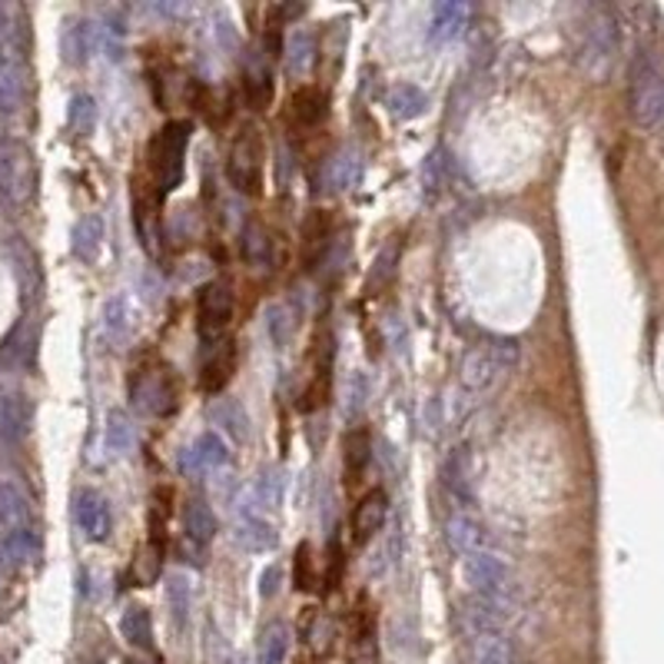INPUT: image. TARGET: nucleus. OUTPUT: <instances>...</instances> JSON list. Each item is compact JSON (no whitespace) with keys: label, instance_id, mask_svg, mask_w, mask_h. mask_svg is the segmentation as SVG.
<instances>
[{"label":"nucleus","instance_id":"obj_46","mask_svg":"<svg viewBox=\"0 0 664 664\" xmlns=\"http://www.w3.org/2000/svg\"><path fill=\"white\" fill-rule=\"evenodd\" d=\"M4 571H8V565H0V585H4Z\"/></svg>","mask_w":664,"mask_h":664},{"label":"nucleus","instance_id":"obj_43","mask_svg":"<svg viewBox=\"0 0 664 664\" xmlns=\"http://www.w3.org/2000/svg\"><path fill=\"white\" fill-rule=\"evenodd\" d=\"M442 160H445V153L435 150V153L426 160V167H422V180H426V189H429V193H435V189L442 186V167H445Z\"/></svg>","mask_w":664,"mask_h":664},{"label":"nucleus","instance_id":"obj_29","mask_svg":"<svg viewBox=\"0 0 664 664\" xmlns=\"http://www.w3.org/2000/svg\"><path fill=\"white\" fill-rule=\"evenodd\" d=\"M167 608H170V622L173 628H186L189 622V608H193V585L186 571H170L167 575Z\"/></svg>","mask_w":664,"mask_h":664},{"label":"nucleus","instance_id":"obj_2","mask_svg":"<svg viewBox=\"0 0 664 664\" xmlns=\"http://www.w3.org/2000/svg\"><path fill=\"white\" fill-rule=\"evenodd\" d=\"M628 103H631V116L644 130H664V66L648 50H641L631 63Z\"/></svg>","mask_w":664,"mask_h":664},{"label":"nucleus","instance_id":"obj_26","mask_svg":"<svg viewBox=\"0 0 664 664\" xmlns=\"http://www.w3.org/2000/svg\"><path fill=\"white\" fill-rule=\"evenodd\" d=\"M385 107L395 120H416L429 110V97L416 84H395L385 94Z\"/></svg>","mask_w":664,"mask_h":664},{"label":"nucleus","instance_id":"obj_37","mask_svg":"<svg viewBox=\"0 0 664 664\" xmlns=\"http://www.w3.org/2000/svg\"><path fill=\"white\" fill-rule=\"evenodd\" d=\"M90 44H94V30L84 27V21H66L63 24L60 47H63L66 63H84L87 53H90Z\"/></svg>","mask_w":664,"mask_h":664},{"label":"nucleus","instance_id":"obj_8","mask_svg":"<svg viewBox=\"0 0 664 664\" xmlns=\"http://www.w3.org/2000/svg\"><path fill=\"white\" fill-rule=\"evenodd\" d=\"M233 290L223 280H213L199 290L196 299V332L204 349H217L220 343H226V329L233 322Z\"/></svg>","mask_w":664,"mask_h":664},{"label":"nucleus","instance_id":"obj_14","mask_svg":"<svg viewBox=\"0 0 664 664\" xmlns=\"http://www.w3.org/2000/svg\"><path fill=\"white\" fill-rule=\"evenodd\" d=\"M385 515H389V495L382 489H372L366 492L356 508H353V518H349V531H353V542L356 545H366L376 539V531H382L385 525Z\"/></svg>","mask_w":664,"mask_h":664},{"label":"nucleus","instance_id":"obj_27","mask_svg":"<svg viewBox=\"0 0 664 664\" xmlns=\"http://www.w3.org/2000/svg\"><path fill=\"white\" fill-rule=\"evenodd\" d=\"M239 256H243L246 266H253V270H256V266H270L273 262V236H270V230H266L262 223H256V220H249L243 236H239Z\"/></svg>","mask_w":664,"mask_h":664},{"label":"nucleus","instance_id":"obj_3","mask_svg":"<svg viewBox=\"0 0 664 664\" xmlns=\"http://www.w3.org/2000/svg\"><path fill=\"white\" fill-rule=\"evenodd\" d=\"M618 57V24L608 11H591L585 27H581V44H578V63L581 71L594 81H605L612 63Z\"/></svg>","mask_w":664,"mask_h":664},{"label":"nucleus","instance_id":"obj_38","mask_svg":"<svg viewBox=\"0 0 664 664\" xmlns=\"http://www.w3.org/2000/svg\"><path fill=\"white\" fill-rule=\"evenodd\" d=\"M213 422L223 426L236 442L249 439V416H246V409L236 403V398H223V403L213 409Z\"/></svg>","mask_w":664,"mask_h":664},{"label":"nucleus","instance_id":"obj_20","mask_svg":"<svg viewBox=\"0 0 664 664\" xmlns=\"http://www.w3.org/2000/svg\"><path fill=\"white\" fill-rule=\"evenodd\" d=\"M270 57H256L246 63L243 71V94H246V103L253 110H266L273 103V94H276V84H273V71H270Z\"/></svg>","mask_w":664,"mask_h":664},{"label":"nucleus","instance_id":"obj_47","mask_svg":"<svg viewBox=\"0 0 664 664\" xmlns=\"http://www.w3.org/2000/svg\"><path fill=\"white\" fill-rule=\"evenodd\" d=\"M126 664H144V661H126Z\"/></svg>","mask_w":664,"mask_h":664},{"label":"nucleus","instance_id":"obj_28","mask_svg":"<svg viewBox=\"0 0 664 664\" xmlns=\"http://www.w3.org/2000/svg\"><path fill=\"white\" fill-rule=\"evenodd\" d=\"M233 376V346L220 343L217 349H207V362L199 369V389L204 392H220Z\"/></svg>","mask_w":664,"mask_h":664},{"label":"nucleus","instance_id":"obj_21","mask_svg":"<svg viewBox=\"0 0 664 664\" xmlns=\"http://www.w3.org/2000/svg\"><path fill=\"white\" fill-rule=\"evenodd\" d=\"M325 113H329V97H325V90H319V87H299L293 97H290V120L296 123V126H303V130H312V126H319L322 120H325Z\"/></svg>","mask_w":664,"mask_h":664},{"label":"nucleus","instance_id":"obj_16","mask_svg":"<svg viewBox=\"0 0 664 664\" xmlns=\"http://www.w3.org/2000/svg\"><path fill=\"white\" fill-rule=\"evenodd\" d=\"M472 17V8L462 4V0H442V4L432 8V24H429V40L439 44H452L465 34Z\"/></svg>","mask_w":664,"mask_h":664},{"label":"nucleus","instance_id":"obj_15","mask_svg":"<svg viewBox=\"0 0 664 664\" xmlns=\"http://www.w3.org/2000/svg\"><path fill=\"white\" fill-rule=\"evenodd\" d=\"M183 531H186V542L199 555H204L207 545L217 536V515H213V505L207 499H199V495L186 499V505H183Z\"/></svg>","mask_w":664,"mask_h":664},{"label":"nucleus","instance_id":"obj_5","mask_svg":"<svg viewBox=\"0 0 664 664\" xmlns=\"http://www.w3.org/2000/svg\"><path fill=\"white\" fill-rule=\"evenodd\" d=\"M130 398H133V406H140L150 416H160V419L173 416L180 406V389H176L170 366L167 362H147L140 369H133Z\"/></svg>","mask_w":664,"mask_h":664},{"label":"nucleus","instance_id":"obj_1","mask_svg":"<svg viewBox=\"0 0 664 664\" xmlns=\"http://www.w3.org/2000/svg\"><path fill=\"white\" fill-rule=\"evenodd\" d=\"M193 137V123L189 120H170L147 150L150 157V176H153V199H163L183 183V167H186V147Z\"/></svg>","mask_w":664,"mask_h":664},{"label":"nucleus","instance_id":"obj_19","mask_svg":"<svg viewBox=\"0 0 664 664\" xmlns=\"http://www.w3.org/2000/svg\"><path fill=\"white\" fill-rule=\"evenodd\" d=\"M445 542L455 555L469 558V555H479L485 552V528L472 518V515H452L448 525H445Z\"/></svg>","mask_w":664,"mask_h":664},{"label":"nucleus","instance_id":"obj_13","mask_svg":"<svg viewBox=\"0 0 664 664\" xmlns=\"http://www.w3.org/2000/svg\"><path fill=\"white\" fill-rule=\"evenodd\" d=\"M226 462H230V445H226L223 435H217V432L196 435L193 445L183 452V469H186L189 476H210V472L223 469Z\"/></svg>","mask_w":664,"mask_h":664},{"label":"nucleus","instance_id":"obj_48","mask_svg":"<svg viewBox=\"0 0 664 664\" xmlns=\"http://www.w3.org/2000/svg\"><path fill=\"white\" fill-rule=\"evenodd\" d=\"M0 664H8V661H4V657H0Z\"/></svg>","mask_w":664,"mask_h":664},{"label":"nucleus","instance_id":"obj_11","mask_svg":"<svg viewBox=\"0 0 664 664\" xmlns=\"http://www.w3.org/2000/svg\"><path fill=\"white\" fill-rule=\"evenodd\" d=\"M30 100V74L17 50H0V113H17Z\"/></svg>","mask_w":664,"mask_h":664},{"label":"nucleus","instance_id":"obj_4","mask_svg":"<svg viewBox=\"0 0 664 664\" xmlns=\"http://www.w3.org/2000/svg\"><path fill=\"white\" fill-rule=\"evenodd\" d=\"M515 362H518V346L512 340L482 343L472 353H465L462 369H458V382L469 392H485L492 382L508 376L515 369Z\"/></svg>","mask_w":664,"mask_h":664},{"label":"nucleus","instance_id":"obj_18","mask_svg":"<svg viewBox=\"0 0 664 664\" xmlns=\"http://www.w3.org/2000/svg\"><path fill=\"white\" fill-rule=\"evenodd\" d=\"M236 542L253 552V555H262L276 549V528L266 521L259 512H253L249 505H239V521H236Z\"/></svg>","mask_w":664,"mask_h":664},{"label":"nucleus","instance_id":"obj_24","mask_svg":"<svg viewBox=\"0 0 664 664\" xmlns=\"http://www.w3.org/2000/svg\"><path fill=\"white\" fill-rule=\"evenodd\" d=\"M369 452H372V439H369V432L362 426H356V429H349L343 435V465H346V485L349 489L369 469Z\"/></svg>","mask_w":664,"mask_h":664},{"label":"nucleus","instance_id":"obj_35","mask_svg":"<svg viewBox=\"0 0 664 664\" xmlns=\"http://www.w3.org/2000/svg\"><path fill=\"white\" fill-rule=\"evenodd\" d=\"M290 641V628L283 622H270L259 631V664H286Z\"/></svg>","mask_w":664,"mask_h":664},{"label":"nucleus","instance_id":"obj_36","mask_svg":"<svg viewBox=\"0 0 664 664\" xmlns=\"http://www.w3.org/2000/svg\"><path fill=\"white\" fill-rule=\"evenodd\" d=\"M469 476H472V469H469V455H465V448L448 452V458L442 465V482L455 499H469Z\"/></svg>","mask_w":664,"mask_h":664},{"label":"nucleus","instance_id":"obj_10","mask_svg":"<svg viewBox=\"0 0 664 664\" xmlns=\"http://www.w3.org/2000/svg\"><path fill=\"white\" fill-rule=\"evenodd\" d=\"M0 528L24 531L34 528V502L24 479L0 462Z\"/></svg>","mask_w":664,"mask_h":664},{"label":"nucleus","instance_id":"obj_32","mask_svg":"<svg viewBox=\"0 0 664 664\" xmlns=\"http://www.w3.org/2000/svg\"><path fill=\"white\" fill-rule=\"evenodd\" d=\"M283 495H286V476L276 469V465H266V469L256 476V482H253V489H249V499H253V512H256V505H262V508H280L283 505Z\"/></svg>","mask_w":664,"mask_h":664},{"label":"nucleus","instance_id":"obj_34","mask_svg":"<svg viewBox=\"0 0 664 664\" xmlns=\"http://www.w3.org/2000/svg\"><path fill=\"white\" fill-rule=\"evenodd\" d=\"M133 448H137V429H133V419L123 409H113L107 416V452L113 458H120V455H130Z\"/></svg>","mask_w":664,"mask_h":664},{"label":"nucleus","instance_id":"obj_9","mask_svg":"<svg viewBox=\"0 0 664 664\" xmlns=\"http://www.w3.org/2000/svg\"><path fill=\"white\" fill-rule=\"evenodd\" d=\"M462 575L469 581V588L476 591V598H485V602H499V605H512L515 594V578L512 568L502 555L495 552H479L469 555L462 562Z\"/></svg>","mask_w":664,"mask_h":664},{"label":"nucleus","instance_id":"obj_25","mask_svg":"<svg viewBox=\"0 0 664 664\" xmlns=\"http://www.w3.org/2000/svg\"><path fill=\"white\" fill-rule=\"evenodd\" d=\"M103 236H107V226H103V217L100 213H87L84 220H77L74 226V236H71V249L81 262H97L100 249H103Z\"/></svg>","mask_w":664,"mask_h":664},{"label":"nucleus","instance_id":"obj_17","mask_svg":"<svg viewBox=\"0 0 664 664\" xmlns=\"http://www.w3.org/2000/svg\"><path fill=\"white\" fill-rule=\"evenodd\" d=\"M30 403L21 392H0V442L17 445L30 432Z\"/></svg>","mask_w":664,"mask_h":664},{"label":"nucleus","instance_id":"obj_41","mask_svg":"<svg viewBox=\"0 0 664 664\" xmlns=\"http://www.w3.org/2000/svg\"><path fill=\"white\" fill-rule=\"evenodd\" d=\"M366 398H369V379L362 372H353L349 382H346V406H343V416L346 419H356L362 409H366Z\"/></svg>","mask_w":664,"mask_h":664},{"label":"nucleus","instance_id":"obj_39","mask_svg":"<svg viewBox=\"0 0 664 664\" xmlns=\"http://www.w3.org/2000/svg\"><path fill=\"white\" fill-rule=\"evenodd\" d=\"M66 123H71V133H77V137H90L97 123V103L87 94H77L71 100V110H66Z\"/></svg>","mask_w":664,"mask_h":664},{"label":"nucleus","instance_id":"obj_23","mask_svg":"<svg viewBox=\"0 0 664 664\" xmlns=\"http://www.w3.org/2000/svg\"><path fill=\"white\" fill-rule=\"evenodd\" d=\"M100 332H103V340L113 343V346H123L130 340V332H133V309H130V299L126 296H110L103 303V319H100Z\"/></svg>","mask_w":664,"mask_h":664},{"label":"nucleus","instance_id":"obj_12","mask_svg":"<svg viewBox=\"0 0 664 664\" xmlns=\"http://www.w3.org/2000/svg\"><path fill=\"white\" fill-rule=\"evenodd\" d=\"M74 518H77L87 542H107L110 539L113 518H110V505H107V499L100 492L81 489L74 495Z\"/></svg>","mask_w":664,"mask_h":664},{"label":"nucleus","instance_id":"obj_44","mask_svg":"<svg viewBox=\"0 0 664 664\" xmlns=\"http://www.w3.org/2000/svg\"><path fill=\"white\" fill-rule=\"evenodd\" d=\"M343 581V549L340 542L329 545V568H325V588H340Z\"/></svg>","mask_w":664,"mask_h":664},{"label":"nucleus","instance_id":"obj_6","mask_svg":"<svg viewBox=\"0 0 664 664\" xmlns=\"http://www.w3.org/2000/svg\"><path fill=\"white\" fill-rule=\"evenodd\" d=\"M37 186V167L21 140H0V207H24Z\"/></svg>","mask_w":664,"mask_h":664},{"label":"nucleus","instance_id":"obj_33","mask_svg":"<svg viewBox=\"0 0 664 664\" xmlns=\"http://www.w3.org/2000/svg\"><path fill=\"white\" fill-rule=\"evenodd\" d=\"M472 664H515V648L502 631H482L472 638Z\"/></svg>","mask_w":664,"mask_h":664},{"label":"nucleus","instance_id":"obj_22","mask_svg":"<svg viewBox=\"0 0 664 664\" xmlns=\"http://www.w3.org/2000/svg\"><path fill=\"white\" fill-rule=\"evenodd\" d=\"M359 173H362V153H359L356 147H343L336 157L325 163L322 183H325V189H332V193H343V189L356 186Z\"/></svg>","mask_w":664,"mask_h":664},{"label":"nucleus","instance_id":"obj_45","mask_svg":"<svg viewBox=\"0 0 664 664\" xmlns=\"http://www.w3.org/2000/svg\"><path fill=\"white\" fill-rule=\"evenodd\" d=\"M276 581H280V565H270V568L262 571V578H259V594L262 598H273L276 588H280Z\"/></svg>","mask_w":664,"mask_h":664},{"label":"nucleus","instance_id":"obj_42","mask_svg":"<svg viewBox=\"0 0 664 664\" xmlns=\"http://www.w3.org/2000/svg\"><path fill=\"white\" fill-rule=\"evenodd\" d=\"M293 329H296V319H293V309L286 303H276L270 309V332H273V343L276 346H286L293 340Z\"/></svg>","mask_w":664,"mask_h":664},{"label":"nucleus","instance_id":"obj_31","mask_svg":"<svg viewBox=\"0 0 664 664\" xmlns=\"http://www.w3.org/2000/svg\"><path fill=\"white\" fill-rule=\"evenodd\" d=\"M312 63H316V40H312V34H309V30H296V34H290V40H286V53H283L286 74H290V77H309Z\"/></svg>","mask_w":664,"mask_h":664},{"label":"nucleus","instance_id":"obj_30","mask_svg":"<svg viewBox=\"0 0 664 664\" xmlns=\"http://www.w3.org/2000/svg\"><path fill=\"white\" fill-rule=\"evenodd\" d=\"M120 635L126 638V644L150 651L153 648V618L150 608L144 605H126V612L120 615Z\"/></svg>","mask_w":664,"mask_h":664},{"label":"nucleus","instance_id":"obj_7","mask_svg":"<svg viewBox=\"0 0 664 664\" xmlns=\"http://www.w3.org/2000/svg\"><path fill=\"white\" fill-rule=\"evenodd\" d=\"M262 157H266V147H262L259 126H249V123L239 126L226 160V180L236 193L256 196L262 189Z\"/></svg>","mask_w":664,"mask_h":664},{"label":"nucleus","instance_id":"obj_40","mask_svg":"<svg viewBox=\"0 0 664 664\" xmlns=\"http://www.w3.org/2000/svg\"><path fill=\"white\" fill-rule=\"evenodd\" d=\"M293 588L296 591H312L316 588V565H312L309 542H299V549H296V558H293Z\"/></svg>","mask_w":664,"mask_h":664}]
</instances>
